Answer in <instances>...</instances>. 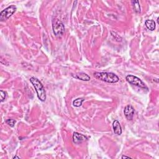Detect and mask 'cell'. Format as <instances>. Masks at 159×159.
<instances>
[{"label":"cell","instance_id":"obj_15","mask_svg":"<svg viewBox=\"0 0 159 159\" xmlns=\"http://www.w3.org/2000/svg\"><path fill=\"white\" fill-rule=\"evenodd\" d=\"M0 93H1V94H0V96H1V102H3L7 97V93L6 91H4L3 90L0 91Z\"/></svg>","mask_w":159,"mask_h":159},{"label":"cell","instance_id":"obj_7","mask_svg":"<svg viewBox=\"0 0 159 159\" xmlns=\"http://www.w3.org/2000/svg\"><path fill=\"white\" fill-rule=\"evenodd\" d=\"M87 141V137L84 135L78 132H74L73 134V142L75 144H80L82 142Z\"/></svg>","mask_w":159,"mask_h":159},{"label":"cell","instance_id":"obj_5","mask_svg":"<svg viewBox=\"0 0 159 159\" xmlns=\"http://www.w3.org/2000/svg\"><path fill=\"white\" fill-rule=\"evenodd\" d=\"M126 79L127 82L129 83L130 84L137 86H138V87H140L142 88L147 89L145 83H144L140 78H138V77L136 76L132 75H128L127 76H126Z\"/></svg>","mask_w":159,"mask_h":159},{"label":"cell","instance_id":"obj_12","mask_svg":"<svg viewBox=\"0 0 159 159\" xmlns=\"http://www.w3.org/2000/svg\"><path fill=\"white\" fill-rule=\"evenodd\" d=\"M84 101H85V99L83 98H77V99H75L73 102L74 106L77 107V108L81 106Z\"/></svg>","mask_w":159,"mask_h":159},{"label":"cell","instance_id":"obj_13","mask_svg":"<svg viewBox=\"0 0 159 159\" xmlns=\"http://www.w3.org/2000/svg\"><path fill=\"white\" fill-rule=\"evenodd\" d=\"M111 35L113 37V38L114 39L115 41H116L118 42H121L122 41V38L119 36V35H118V34L114 32V31H111Z\"/></svg>","mask_w":159,"mask_h":159},{"label":"cell","instance_id":"obj_6","mask_svg":"<svg viewBox=\"0 0 159 159\" xmlns=\"http://www.w3.org/2000/svg\"><path fill=\"white\" fill-rule=\"evenodd\" d=\"M134 113H135L134 108L131 105H127L125 107L124 110V114L125 116V117H126V119L129 120V121H131V120L132 119L134 115Z\"/></svg>","mask_w":159,"mask_h":159},{"label":"cell","instance_id":"obj_2","mask_svg":"<svg viewBox=\"0 0 159 159\" xmlns=\"http://www.w3.org/2000/svg\"><path fill=\"white\" fill-rule=\"evenodd\" d=\"M30 81L36 90L39 99H40V101L42 102H45L46 100V90L40 80L36 77H31L30 78Z\"/></svg>","mask_w":159,"mask_h":159},{"label":"cell","instance_id":"obj_11","mask_svg":"<svg viewBox=\"0 0 159 159\" xmlns=\"http://www.w3.org/2000/svg\"><path fill=\"white\" fill-rule=\"evenodd\" d=\"M132 3L133 5V8L134 9V11L137 14H140L141 13V9L140 3L139 1H132Z\"/></svg>","mask_w":159,"mask_h":159},{"label":"cell","instance_id":"obj_8","mask_svg":"<svg viewBox=\"0 0 159 159\" xmlns=\"http://www.w3.org/2000/svg\"><path fill=\"white\" fill-rule=\"evenodd\" d=\"M113 128L115 134L120 136L122 134V127L119 123L117 120H115L113 123Z\"/></svg>","mask_w":159,"mask_h":159},{"label":"cell","instance_id":"obj_1","mask_svg":"<svg viewBox=\"0 0 159 159\" xmlns=\"http://www.w3.org/2000/svg\"><path fill=\"white\" fill-rule=\"evenodd\" d=\"M93 76L96 79L109 83H116L119 81V77L111 72H95Z\"/></svg>","mask_w":159,"mask_h":159},{"label":"cell","instance_id":"obj_14","mask_svg":"<svg viewBox=\"0 0 159 159\" xmlns=\"http://www.w3.org/2000/svg\"><path fill=\"white\" fill-rule=\"evenodd\" d=\"M5 123L8 125V126H9L11 127H14V125H15L16 121V120H14L13 119H8L5 121Z\"/></svg>","mask_w":159,"mask_h":159},{"label":"cell","instance_id":"obj_17","mask_svg":"<svg viewBox=\"0 0 159 159\" xmlns=\"http://www.w3.org/2000/svg\"><path fill=\"white\" fill-rule=\"evenodd\" d=\"M15 158H18V159H20L21 158L20 157H18V156H14V157H13V159H15Z\"/></svg>","mask_w":159,"mask_h":159},{"label":"cell","instance_id":"obj_3","mask_svg":"<svg viewBox=\"0 0 159 159\" xmlns=\"http://www.w3.org/2000/svg\"><path fill=\"white\" fill-rule=\"evenodd\" d=\"M52 29L55 36L59 37L64 34L65 32V26L62 21L59 19H54L52 24Z\"/></svg>","mask_w":159,"mask_h":159},{"label":"cell","instance_id":"obj_16","mask_svg":"<svg viewBox=\"0 0 159 159\" xmlns=\"http://www.w3.org/2000/svg\"><path fill=\"white\" fill-rule=\"evenodd\" d=\"M121 158H131V157H129L128 156H126V155H123L121 157Z\"/></svg>","mask_w":159,"mask_h":159},{"label":"cell","instance_id":"obj_4","mask_svg":"<svg viewBox=\"0 0 159 159\" xmlns=\"http://www.w3.org/2000/svg\"><path fill=\"white\" fill-rule=\"evenodd\" d=\"M16 10L17 8L14 5L9 6L8 8L3 9V10L0 13V21L3 22L8 20V19L16 11Z\"/></svg>","mask_w":159,"mask_h":159},{"label":"cell","instance_id":"obj_10","mask_svg":"<svg viewBox=\"0 0 159 159\" xmlns=\"http://www.w3.org/2000/svg\"><path fill=\"white\" fill-rule=\"evenodd\" d=\"M145 25L149 31H153L155 29L156 24L153 20H147L145 22Z\"/></svg>","mask_w":159,"mask_h":159},{"label":"cell","instance_id":"obj_9","mask_svg":"<svg viewBox=\"0 0 159 159\" xmlns=\"http://www.w3.org/2000/svg\"><path fill=\"white\" fill-rule=\"evenodd\" d=\"M72 76L76 79H78V80L85 81H88L90 80V76L86 74L83 73V72H80V73H78L75 75H72Z\"/></svg>","mask_w":159,"mask_h":159}]
</instances>
